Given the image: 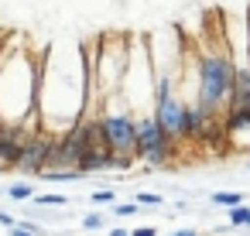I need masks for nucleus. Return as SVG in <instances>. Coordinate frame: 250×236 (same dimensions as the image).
<instances>
[{"label":"nucleus","mask_w":250,"mask_h":236,"mask_svg":"<svg viewBox=\"0 0 250 236\" xmlns=\"http://www.w3.org/2000/svg\"><path fill=\"white\" fill-rule=\"evenodd\" d=\"M195 106L209 117L219 120V113L226 117L229 103H233V82H236V59L226 48H212L206 55L195 59Z\"/></svg>","instance_id":"obj_1"},{"label":"nucleus","mask_w":250,"mask_h":236,"mask_svg":"<svg viewBox=\"0 0 250 236\" xmlns=\"http://www.w3.org/2000/svg\"><path fill=\"white\" fill-rule=\"evenodd\" d=\"M96 120H100V130H103L110 154L124 164H134V157H137V120H134V110L127 106V99L120 93L103 96Z\"/></svg>","instance_id":"obj_2"},{"label":"nucleus","mask_w":250,"mask_h":236,"mask_svg":"<svg viewBox=\"0 0 250 236\" xmlns=\"http://www.w3.org/2000/svg\"><path fill=\"white\" fill-rule=\"evenodd\" d=\"M137 120V157L151 168H161L175 154V140L165 134V127L154 120V113H141Z\"/></svg>","instance_id":"obj_3"},{"label":"nucleus","mask_w":250,"mask_h":236,"mask_svg":"<svg viewBox=\"0 0 250 236\" xmlns=\"http://www.w3.org/2000/svg\"><path fill=\"white\" fill-rule=\"evenodd\" d=\"M55 137H59V134L38 130V134L28 140V147L21 151V161H18L14 171H21L24 178H28V175H42V171L48 168V154H52V147H55Z\"/></svg>","instance_id":"obj_4"},{"label":"nucleus","mask_w":250,"mask_h":236,"mask_svg":"<svg viewBox=\"0 0 250 236\" xmlns=\"http://www.w3.org/2000/svg\"><path fill=\"white\" fill-rule=\"evenodd\" d=\"M223 134H226V147L250 154V110L243 106H229L223 117Z\"/></svg>","instance_id":"obj_5"},{"label":"nucleus","mask_w":250,"mask_h":236,"mask_svg":"<svg viewBox=\"0 0 250 236\" xmlns=\"http://www.w3.org/2000/svg\"><path fill=\"white\" fill-rule=\"evenodd\" d=\"M229 106H243L250 110V65L236 69V82H233V103Z\"/></svg>","instance_id":"obj_6"},{"label":"nucleus","mask_w":250,"mask_h":236,"mask_svg":"<svg viewBox=\"0 0 250 236\" xmlns=\"http://www.w3.org/2000/svg\"><path fill=\"white\" fill-rule=\"evenodd\" d=\"M209 202H212L216 209H236V205H243V202H247V195H243V192H236V188H219V192H212V195H209Z\"/></svg>","instance_id":"obj_7"},{"label":"nucleus","mask_w":250,"mask_h":236,"mask_svg":"<svg viewBox=\"0 0 250 236\" xmlns=\"http://www.w3.org/2000/svg\"><path fill=\"white\" fill-rule=\"evenodd\" d=\"M31 205H38V209H52V212H55V209H65L69 198H65L62 192H45V195H35Z\"/></svg>","instance_id":"obj_8"},{"label":"nucleus","mask_w":250,"mask_h":236,"mask_svg":"<svg viewBox=\"0 0 250 236\" xmlns=\"http://www.w3.org/2000/svg\"><path fill=\"white\" fill-rule=\"evenodd\" d=\"M4 195H11L14 202H31V198H35V185H31V181H11V185L4 188Z\"/></svg>","instance_id":"obj_9"},{"label":"nucleus","mask_w":250,"mask_h":236,"mask_svg":"<svg viewBox=\"0 0 250 236\" xmlns=\"http://www.w3.org/2000/svg\"><path fill=\"white\" fill-rule=\"evenodd\" d=\"M134 202L141 209H161L165 205V195L161 192H134Z\"/></svg>","instance_id":"obj_10"},{"label":"nucleus","mask_w":250,"mask_h":236,"mask_svg":"<svg viewBox=\"0 0 250 236\" xmlns=\"http://www.w3.org/2000/svg\"><path fill=\"white\" fill-rule=\"evenodd\" d=\"M233 229H247L250 226V205L243 202V205H236V209H229V219H226Z\"/></svg>","instance_id":"obj_11"},{"label":"nucleus","mask_w":250,"mask_h":236,"mask_svg":"<svg viewBox=\"0 0 250 236\" xmlns=\"http://www.w3.org/2000/svg\"><path fill=\"white\" fill-rule=\"evenodd\" d=\"M38 178H45V181H76V178H83L76 168H59V171H42Z\"/></svg>","instance_id":"obj_12"},{"label":"nucleus","mask_w":250,"mask_h":236,"mask_svg":"<svg viewBox=\"0 0 250 236\" xmlns=\"http://www.w3.org/2000/svg\"><path fill=\"white\" fill-rule=\"evenodd\" d=\"M110 212H113V216H117V219H130V216H141V212H144V209H141V205H137V202H134V198H130V202H117V205H113V209H110Z\"/></svg>","instance_id":"obj_13"},{"label":"nucleus","mask_w":250,"mask_h":236,"mask_svg":"<svg viewBox=\"0 0 250 236\" xmlns=\"http://www.w3.org/2000/svg\"><path fill=\"white\" fill-rule=\"evenodd\" d=\"M89 202H93V205H110V209H113V205H117V192H113V188H96V192L89 195Z\"/></svg>","instance_id":"obj_14"},{"label":"nucleus","mask_w":250,"mask_h":236,"mask_svg":"<svg viewBox=\"0 0 250 236\" xmlns=\"http://www.w3.org/2000/svg\"><path fill=\"white\" fill-rule=\"evenodd\" d=\"M106 226V216L103 212H86L83 216V229H103Z\"/></svg>","instance_id":"obj_15"},{"label":"nucleus","mask_w":250,"mask_h":236,"mask_svg":"<svg viewBox=\"0 0 250 236\" xmlns=\"http://www.w3.org/2000/svg\"><path fill=\"white\" fill-rule=\"evenodd\" d=\"M130 236H161V229L158 226H137V229H130Z\"/></svg>","instance_id":"obj_16"},{"label":"nucleus","mask_w":250,"mask_h":236,"mask_svg":"<svg viewBox=\"0 0 250 236\" xmlns=\"http://www.w3.org/2000/svg\"><path fill=\"white\" fill-rule=\"evenodd\" d=\"M14 222H18V216H11V212L0 209V226H4V229H14Z\"/></svg>","instance_id":"obj_17"},{"label":"nucleus","mask_w":250,"mask_h":236,"mask_svg":"<svg viewBox=\"0 0 250 236\" xmlns=\"http://www.w3.org/2000/svg\"><path fill=\"white\" fill-rule=\"evenodd\" d=\"M165 236H199V229H192V226H182V229H171V233H165Z\"/></svg>","instance_id":"obj_18"},{"label":"nucleus","mask_w":250,"mask_h":236,"mask_svg":"<svg viewBox=\"0 0 250 236\" xmlns=\"http://www.w3.org/2000/svg\"><path fill=\"white\" fill-rule=\"evenodd\" d=\"M106 236H130V229H124V226H113Z\"/></svg>","instance_id":"obj_19"},{"label":"nucleus","mask_w":250,"mask_h":236,"mask_svg":"<svg viewBox=\"0 0 250 236\" xmlns=\"http://www.w3.org/2000/svg\"><path fill=\"white\" fill-rule=\"evenodd\" d=\"M0 195H4V185H0Z\"/></svg>","instance_id":"obj_20"},{"label":"nucleus","mask_w":250,"mask_h":236,"mask_svg":"<svg viewBox=\"0 0 250 236\" xmlns=\"http://www.w3.org/2000/svg\"><path fill=\"white\" fill-rule=\"evenodd\" d=\"M247 168H250V157H247Z\"/></svg>","instance_id":"obj_21"}]
</instances>
